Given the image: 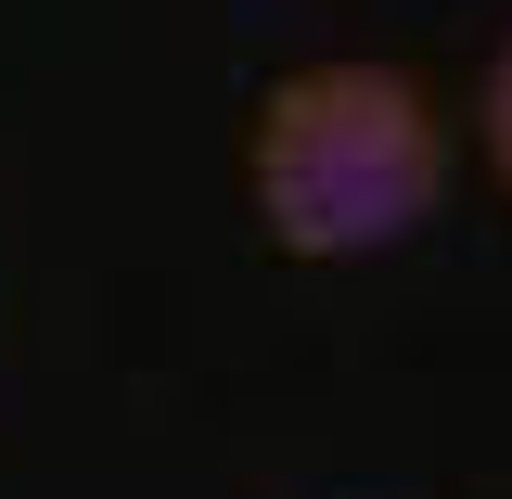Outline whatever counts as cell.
Listing matches in <instances>:
<instances>
[{
    "mask_svg": "<svg viewBox=\"0 0 512 499\" xmlns=\"http://www.w3.org/2000/svg\"><path fill=\"white\" fill-rule=\"evenodd\" d=\"M474 141H487V167H500V192H512V39H500V64H487V90H474Z\"/></svg>",
    "mask_w": 512,
    "mask_h": 499,
    "instance_id": "cell-2",
    "label": "cell"
},
{
    "mask_svg": "<svg viewBox=\"0 0 512 499\" xmlns=\"http://www.w3.org/2000/svg\"><path fill=\"white\" fill-rule=\"evenodd\" d=\"M244 192L256 231L308 269H359L397 256L448 205V116L410 64H295L269 77V103L244 128Z\"/></svg>",
    "mask_w": 512,
    "mask_h": 499,
    "instance_id": "cell-1",
    "label": "cell"
}]
</instances>
